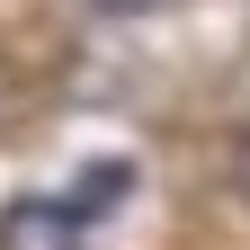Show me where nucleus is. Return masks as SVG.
<instances>
[{
  "label": "nucleus",
  "mask_w": 250,
  "mask_h": 250,
  "mask_svg": "<svg viewBox=\"0 0 250 250\" xmlns=\"http://www.w3.org/2000/svg\"><path fill=\"white\" fill-rule=\"evenodd\" d=\"M0 250H89V232L62 197H18L0 206Z\"/></svg>",
  "instance_id": "f257e3e1"
},
{
  "label": "nucleus",
  "mask_w": 250,
  "mask_h": 250,
  "mask_svg": "<svg viewBox=\"0 0 250 250\" xmlns=\"http://www.w3.org/2000/svg\"><path fill=\"white\" fill-rule=\"evenodd\" d=\"M125 179H134L125 161H89V170L72 179V197H62V206H72V214H107V206L125 197Z\"/></svg>",
  "instance_id": "f03ea898"
},
{
  "label": "nucleus",
  "mask_w": 250,
  "mask_h": 250,
  "mask_svg": "<svg viewBox=\"0 0 250 250\" xmlns=\"http://www.w3.org/2000/svg\"><path fill=\"white\" fill-rule=\"evenodd\" d=\"M89 9H107V18H152V9H170V0H89Z\"/></svg>",
  "instance_id": "7ed1b4c3"
},
{
  "label": "nucleus",
  "mask_w": 250,
  "mask_h": 250,
  "mask_svg": "<svg viewBox=\"0 0 250 250\" xmlns=\"http://www.w3.org/2000/svg\"><path fill=\"white\" fill-rule=\"evenodd\" d=\"M241 197H250V143H241Z\"/></svg>",
  "instance_id": "20e7f679"
}]
</instances>
